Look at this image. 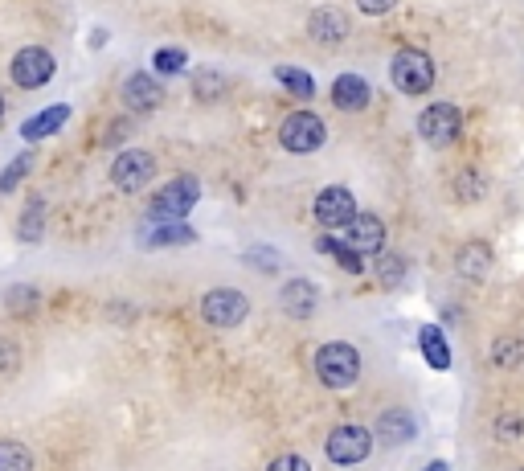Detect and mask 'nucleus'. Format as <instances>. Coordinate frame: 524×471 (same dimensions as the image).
<instances>
[{
	"label": "nucleus",
	"instance_id": "obj_1",
	"mask_svg": "<svg viewBox=\"0 0 524 471\" xmlns=\"http://www.w3.org/2000/svg\"><path fill=\"white\" fill-rule=\"evenodd\" d=\"M316 373L328 390H353L361 377V353L348 340H328L316 349Z\"/></svg>",
	"mask_w": 524,
	"mask_h": 471
},
{
	"label": "nucleus",
	"instance_id": "obj_2",
	"mask_svg": "<svg viewBox=\"0 0 524 471\" xmlns=\"http://www.w3.org/2000/svg\"><path fill=\"white\" fill-rule=\"evenodd\" d=\"M201 197V181L197 177H172L164 189H156L152 205H148V222H185L189 209Z\"/></svg>",
	"mask_w": 524,
	"mask_h": 471
},
{
	"label": "nucleus",
	"instance_id": "obj_3",
	"mask_svg": "<svg viewBox=\"0 0 524 471\" xmlns=\"http://www.w3.org/2000/svg\"><path fill=\"white\" fill-rule=\"evenodd\" d=\"M389 78L402 95H426L434 87V62L422 50H398L389 62Z\"/></svg>",
	"mask_w": 524,
	"mask_h": 471
},
{
	"label": "nucleus",
	"instance_id": "obj_4",
	"mask_svg": "<svg viewBox=\"0 0 524 471\" xmlns=\"http://www.w3.org/2000/svg\"><path fill=\"white\" fill-rule=\"evenodd\" d=\"M324 140H328V127H324V119L316 111H291L279 123V144L287 152H299V156L316 152V148H324Z\"/></svg>",
	"mask_w": 524,
	"mask_h": 471
},
{
	"label": "nucleus",
	"instance_id": "obj_5",
	"mask_svg": "<svg viewBox=\"0 0 524 471\" xmlns=\"http://www.w3.org/2000/svg\"><path fill=\"white\" fill-rule=\"evenodd\" d=\"M463 132V115L455 103H430L422 115H418V136L430 144V148H447L455 144V136Z\"/></svg>",
	"mask_w": 524,
	"mask_h": 471
},
{
	"label": "nucleus",
	"instance_id": "obj_6",
	"mask_svg": "<svg viewBox=\"0 0 524 471\" xmlns=\"http://www.w3.org/2000/svg\"><path fill=\"white\" fill-rule=\"evenodd\" d=\"M250 316V299L234 287H217L209 295H201V320L213 328H238Z\"/></svg>",
	"mask_w": 524,
	"mask_h": 471
},
{
	"label": "nucleus",
	"instance_id": "obj_7",
	"mask_svg": "<svg viewBox=\"0 0 524 471\" xmlns=\"http://www.w3.org/2000/svg\"><path fill=\"white\" fill-rule=\"evenodd\" d=\"M152 177H156V156L144 152V148H127V152H119L115 164H111V185L123 189V193L148 189Z\"/></svg>",
	"mask_w": 524,
	"mask_h": 471
},
{
	"label": "nucleus",
	"instance_id": "obj_8",
	"mask_svg": "<svg viewBox=\"0 0 524 471\" xmlns=\"http://www.w3.org/2000/svg\"><path fill=\"white\" fill-rule=\"evenodd\" d=\"M54 74H58V62H54L50 50H41V46H25V50H17V58L9 62V78L17 82L21 91L46 87Z\"/></svg>",
	"mask_w": 524,
	"mask_h": 471
},
{
	"label": "nucleus",
	"instance_id": "obj_9",
	"mask_svg": "<svg viewBox=\"0 0 524 471\" xmlns=\"http://www.w3.org/2000/svg\"><path fill=\"white\" fill-rule=\"evenodd\" d=\"M324 451H328V459L336 467H357V463L369 459L373 435L365 431V426H336V431L328 435V443H324Z\"/></svg>",
	"mask_w": 524,
	"mask_h": 471
},
{
	"label": "nucleus",
	"instance_id": "obj_10",
	"mask_svg": "<svg viewBox=\"0 0 524 471\" xmlns=\"http://www.w3.org/2000/svg\"><path fill=\"white\" fill-rule=\"evenodd\" d=\"M357 197H353V189L348 185H328L320 197H316V222L324 226V230H344L348 222L357 218Z\"/></svg>",
	"mask_w": 524,
	"mask_h": 471
},
{
	"label": "nucleus",
	"instance_id": "obj_11",
	"mask_svg": "<svg viewBox=\"0 0 524 471\" xmlns=\"http://www.w3.org/2000/svg\"><path fill=\"white\" fill-rule=\"evenodd\" d=\"M119 99H123L127 111L148 115V111H156V107L164 103V82H160L156 74H148V70H136V74H127V78H123Z\"/></svg>",
	"mask_w": 524,
	"mask_h": 471
},
{
	"label": "nucleus",
	"instance_id": "obj_12",
	"mask_svg": "<svg viewBox=\"0 0 524 471\" xmlns=\"http://www.w3.org/2000/svg\"><path fill=\"white\" fill-rule=\"evenodd\" d=\"M348 250H357V254H381V246H385V226H381V218L377 213H357L353 222L344 226V238H340Z\"/></svg>",
	"mask_w": 524,
	"mask_h": 471
},
{
	"label": "nucleus",
	"instance_id": "obj_13",
	"mask_svg": "<svg viewBox=\"0 0 524 471\" xmlns=\"http://www.w3.org/2000/svg\"><path fill=\"white\" fill-rule=\"evenodd\" d=\"M369 99H373V91H369V82L361 78V74H340L336 82H332V103H336V111H365L369 107Z\"/></svg>",
	"mask_w": 524,
	"mask_h": 471
},
{
	"label": "nucleus",
	"instance_id": "obj_14",
	"mask_svg": "<svg viewBox=\"0 0 524 471\" xmlns=\"http://www.w3.org/2000/svg\"><path fill=\"white\" fill-rule=\"evenodd\" d=\"M308 33H312L316 41H324V46H336V41H344V37H348V17H344V9H336V5L312 9Z\"/></svg>",
	"mask_w": 524,
	"mask_h": 471
},
{
	"label": "nucleus",
	"instance_id": "obj_15",
	"mask_svg": "<svg viewBox=\"0 0 524 471\" xmlns=\"http://www.w3.org/2000/svg\"><path fill=\"white\" fill-rule=\"evenodd\" d=\"M414 439V414L410 410H385L377 418V443L381 447H402Z\"/></svg>",
	"mask_w": 524,
	"mask_h": 471
},
{
	"label": "nucleus",
	"instance_id": "obj_16",
	"mask_svg": "<svg viewBox=\"0 0 524 471\" xmlns=\"http://www.w3.org/2000/svg\"><path fill=\"white\" fill-rule=\"evenodd\" d=\"M283 312L287 316H295V320H303V316H312L316 312V304H320V291H316V283H308V279H291L287 287H283Z\"/></svg>",
	"mask_w": 524,
	"mask_h": 471
},
{
	"label": "nucleus",
	"instance_id": "obj_17",
	"mask_svg": "<svg viewBox=\"0 0 524 471\" xmlns=\"http://www.w3.org/2000/svg\"><path fill=\"white\" fill-rule=\"evenodd\" d=\"M418 349H422L430 369H451V345H447V336H443L439 324H426L418 332Z\"/></svg>",
	"mask_w": 524,
	"mask_h": 471
},
{
	"label": "nucleus",
	"instance_id": "obj_18",
	"mask_svg": "<svg viewBox=\"0 0 524 471\" xmlns=\"http://www.w3.org/2000/svg\"><path fill=\"white\" fill-rule=\"evenodd\" d=\"M455 267H459L463 279H484L488 267H492V246H488V242H467V246L459 250Z\"/></svg>",
	"mask_w": 524,
	"mask_h": 471
},
{
	"label": "nucleus",
	"instance_id": "obj_19",
	"mask_svg": "<svg viewBox=\"0 0 524 471\" xmlns=\"http://www.w3.org/2000/svg\"><path fill=\"white\" fill-rule=\"evenodd\" d=\"M70 119V107L66 103H58V107H50V111H37L29 123H21V136L25 140H41V136H54L58 127Z\"/></svg>",
	"mask_w": 524,
	"mask_h": 471
},
{
	"label": "nucleus",
	"instance_id": "obj_20",
	"mask_svg": "<svg viewBox=\"0 0 524 471\" xmlns=\"http://www.w3.org/2000/svg\"><path fill=\"white\" fill-rule=\"evenodd\" d=\"M181 242H197V234L185 222H156V230L144 234V246H181Z\"/></svg>",
	"mask_w": 524,
	"mask_h": 471
},
{
	"label": "nucleus",
	"instance_id": "obj_21",
	"mask_svg": "<svg viewBox=\"0 0 524 471\" xmlns=\"http://www.w3.org/2000/svg\"><path fill=\"white\" fill-rule=\"evenodd\" d=\"M41 230H46V201L33 197V201L25 205V213H21L17 238H21V242H37V238H41Z\"/></svg>",
	"mask_w": 524,
	"mask_h": 471
},
{
	"label": "nucleus",
	"instance_id": "obj_22",
	"mask_svg": "<svg viewBox=\"0 0 524 471\" xmlns=\"http://www.w3.org/2000/svg\"><path fill=\"white\" fill-rule=\"evenodd\" d=\"M275 78L283 82V87H287L291 95H299V99H312V95H316V78H312L308 70H295V66H279V70H275Z\"/></svg>",
	"mask_w": 524,
	"mask_h": 471
},
{
	"label": "nucleus",
	"instance_id": "obj_23",
	"mask_svg": "<svg viewBox=\"0 0 524 471\" xmlns=\"http://www.w3.org/2000/svg\"><path fill=\"white\" fill-rule=\"evenodd\" d=\"M377 279L385 291H398L406 279V259L402 254H377Z\"/></svg>",
	"mask_w": 524,
	"mask_h": 471
},
{
	"label": "nucleus",
	"instance_id": "obj_24",
	"mask_svg": "<svg viewBox=\"0 0 524 471\" xmlns=\"http://www.w3.org/2000/svg\"><path fill=\"white\" fill-rule=\"evenodd\" d=\"M0 471H33L29 447H25V443H13V439L0 443Z\"/></svg>",
	"mask_w": 524,
	"mask_h": 471
},
{
	"label": "nucleus",
	"instance_id": "obj_25",
	"mask_svg": "<svg viewBox=\"0 0 524 471\" xmlns=\"http://www.w3.org/2000/svg\"><path fill=\"white\" fill-rule=\"evenodd\" d=\"M185 66H189V54L177 50V46H164V50L152 54V70H156V74H181Z\"/></svg>",
	"mask_w": 524,
	"mask_h": 471
},
{
	"label": "nucleus",
	"instance_id": "obj_26",
	"mask_svg": "<svg viewBox=\"0 0 524 471\" xmlns=\"http://www.w3.org/2000/svg\"><path fill=\"white\" fill-rule=\"evenodd\" d=\"M29 168H33V156L29 152H21L9 168H5V173H0V193H13L21 181H25V173H29Z\"/></svg>",
	"mask_w": 524,
	"mask_h": 471
},
{
	"label": "nucleus",
	"instance_id": "obj_27",
	"mask_svg": "<svg viewBox=\"0 0 524 471\" xmlns=\"http://www.w3.org/2000/svg\"><path fill=\"white\" fill-rule=\"evenodd\" d=\"M520 353H524V345H520V340H496L492 361H496L500 369H508V365H520Z\"/></svg>",
	"mask_w": 524,
	"mask_h": 471
},
{
	"label": "nucleus",
	"instance_id": "obj_28",
	"mask_svg": "<svg viewBox=\"0 0 524 471\" xmlns=\"http://www.w3.org/2000/svg\"><path fill=\"white\" fill-rule=\"evenodd\" d=\"M267 471H312V463L303 455H279V459H271Z\"/></svg>",
	"mask_w": 524,
	"mask_h": 471
},
{
	"label": "nucleus",
	"instance_id": "obj_29",
	"mask_svg": "<svg viewBox=\"0 0 524 471\" xmlns=\"http://www.w3.org/2000/svg\"><path fill=\"white\" fill-rule=\"evenodd\" d=\"M357 9L365 17H385L389 9H398V0H357Z\"/></svg>",
	"mask_w": 524,
	"mask_h": 471
},
{
	"label": "nucleus",
	"instance_id": "obj_30",
	"mask_svg": "<svg viewBox=\"0 0 524 471\" xmlns=\"http://www.w3.org/2000/svg\"><path fill=\"white\" fill-rule=\"evenodd\" d=\"M5 304H9V308H21V312H25V308H33V291H29V287H13Z\"/></svg>",
	"mask_w": 524,
	"mask_h": 471
},
{
	"label": "nucleus",
	"instance_id": "obj_31",
	"mask_svg": "<svg viewBox=\"0 0 524 471\" xmlns=\"http://www.w3.org/2000/svg\"><path fill=\"white\" fill-rule=\"evenodd\" d=\"M496 435H500V439H516V435H520V418H516V414H504V422L496 426Z\"/></svg>",
	"mask_w": 524,
	"mask_h": 471
},
{
	"label": "nucleus",
	"instance_id": "obj_32",
	"mask_svg": "<svg viewBox=\"0 0 524 471\" xmlns=\"http://www.w3.org/2000/svg\"><path fill=\"white\" fill-rule=\"evenodd\" d=\"M426 471H447V463H430V467H426Z\"/></svg>",
	"mask_w": 524,
	"mask_h": 471
},
{
	"label": "nucleus",
	"instance_id": "obj_33",
	"mask_svg": "<svg viewBox=\"0 0 524 471\" xmlns=\"http://www.w3.org/2000/svg\"><path fill=\"white\" fill-rule=\"evenodd\" d=\"M0 119H5V95H0Z\"/></svg>",
	"mask_w": 524,
	"mask_h": 471
}]
</instances>
